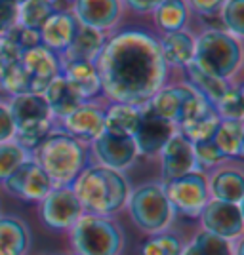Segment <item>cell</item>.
<instances>
[{
  "mask_svg": "<svg viewBox=\"0 0 244 255\" xmlns=\"http://www.w3.org/2000/svg\"><path fill=\"white\" fill-rule=\"evenodd\" d=\"M162 59L172 67H187L195 55V38L189 32H168L159 40Z\"/></svg>",
  "mask_w": 244,
  "mask_h": 255,
  "instance_id": "603a6c76",
  "label": "cell"
},
{
  "mask_svg": "<svg viewBox=\"0 0 244 255\" xmlns=\"http://www.w3.org/2000/svg\"><path fill=\"white\" fill-rule=\"evenodd\" d=\"M29 250L27 225L17 217L0 215V255H25Z\"/></svg>",
  "mask_w": 244,
  "mask_h": 255,
  "instance_id": "4316f807",
  "label": "cell"
},
{
  "mask_svg": "<svg viewBox=\"0 0 244 255\" xmlns=\"http://www.w3.org/2000/svg\"><path fill=\"white\" fill-rule=\"evenodd\" d=\"M189 2L195 11H199L202 15H214L223 6L225 0H189Z\"/></svg>",
  "mask_w": 244,
  "mask_h": 255,
  "instance_id": "7bdbcfd3",
  "label": "cell"
},
{
  "mask_svg": "<svg viewBox=\"0 0 244 255\" xmlns=\"http://www.w3.org/2000/svg\"><path fill=\"white\" fill-rule=\"evenodd\" d=\"M2 183L8 194L23 202H40L53 189L52 179L46 175L40 164L31 158L21 162Z\"/></svg>",
  "mask_w": 244,
  "mask_h": 255,
  "instance_id": "30bf717a",
  "label": "cell"
},
{
  "mask_svg": "<svg viewBox=\"0 0 244 255\" xmlns=\"http://www.w3.org/2000/svg\"><path fill=\"white\" fill-rule=\"evenodd\" d=\"M105 44V34L90 27H78L73 42L61 53L63 61H88L96 63Z\"/></svg>",
  "mask_w": 244,
  "mask_h": 255,
  "instance_id": "44dd1931",
  "label": "cell"
},
{
  "mask_svg": "<svg viewBox=\"0 0 244 255\" xmlns=\"http://www.w3.org/2000/svg\"><path fill=\"white\" fill-rule=\"evenodd\" d=\"M74 15L80 27H90L103 32L118 21L120 2L118 0H74Z\"/></svg>",
  "mask_w": 244,
  "mask_h": 255,
  "instance_id": "ac0fdd59",
  "label": "cell"
},
{
  "mask_svg": "<svg viewBox=\"0 0 244 255\" xmlns=\"http://www.w3.org/2000/svg\"><path fill=\"white\" fill-rule=\"evenodd\" d=\"M73 255H76V254H73Z\"/></svg>",
  "mask_w": 244,
  "mask_h": 255,
  "instance_id": "bcb514c9",
  "label": "cell"
},
{
  "mask_svg": "<svg viewBox=\"0 0 244 255\" xmlns=\"http://www.w3.org/2000/svg\"><path fill=\"white\" fill-rule=\"evenodd\" d=\"M210 198L220 202L241 204L244 198V177L235 168H222L208 181Z\"/></svg>",
  "mask_w": 244,
  "mask_h": 255,
  "instance_id": "7402d4cb",
  "label": "cell"
},
{
  "mask_svg": "<svg viewBox=\"0 0 244 255\" xmlns=\"http://www.w3.org/2000/svg\"><path fill=\"white\" fill-rule=\"evenodd\" d=\"M183 242L178 234L162 231L149 234L139 248V255H181Z\"/></svg>",
  "mask_w": 244,
  "mask_h": 255,
  "instance_id": "d6a6232c",
  "label": "cell"
},
{
  "mask_svg": "<svg viewBox=\"0 0 244 255\" xmlns=\"http://www.w3.org/2000/svg\"><path fill=\"white\" fill-rule=\"evenodd\" d=\"M160 154V173L162 181L168 183L172 179H178L181 175L195 171V150L193 143L185 139L181 133H174L168 143L162 147Z\"/></svg>",
  "mask_w": 244,
  "mask_h": 255,
  "instance_id": "9a60e30c",
  "label": "cell"
},
{
  "mask_svg": "<svg viewBox=\"0 0 244 255\" xmlns=\"http://www.w3.org/2000/svg\"><path fill=\"white\" fill-rule=\"evenodd\" d=\"M164 191L174 213H181L187 219H199L210 200L208 179L201 171H189L178 179L164 183Z\"/></svg>",
  "mask_w": 244,
  "mask_h": 255,
  "instance_id": "ba28073f",
  "label": "cell"
},
{
  "mask_svg": "<svg viewBox=\"0 0 244 255\" xmlns=\"http://www.w3.org/2000/svg\"><path fill=\"white\" fill-rule=\"evenodd\" d=\"M189 19V10L183 0H164L155 10V21L162 32L183 31L185 23Z\"/></svg>",
  "mask_w": 244,
  "mask_h": 255,
  "instance_id": "f546056e",
  "label": "cell"
},
{
  "mask_svg": "<svg viewBox=\"0 0 244 255\" xmlns=\"http://www.w3.org/2000/svg\"><path fill=\"white\" fill-rule=\"evenodd\" d=\"M71 187L82 204L84 213L99 217L118 213L126 206L130 196V183L122 171L111 170L101 164L86 166Z\"/></svg>",
  "mask_w": 244,
  "mask_h": 255,
  "instance_id": "7a4b0ae2",
  "label": "cell"
},
{
  "mask_svg": "<svg viewBox=\"0 0 244 255\" xmlns=\"http://www.w3.org/2000/svg\"><path fill=\"white\" fill-rule=\"evenodd\" d=\"M220 120H222V118L218 117L216 109H212V111H208L206 115L199 117L197 120H193V122H187V124L180 126V129H181L180 133L185 139H189L193 145H195V143L212 141L214 135H216V129H218V126H220Z\"/></svg>",
  "mask_w": 244,
  "mask_h": 255,
  "instance_id": "1f68e13d",
  "label": "cell"
},
{
  "mask_svg": "<svg viewBox=\"0 0 244 255\" xmlns=\"http://www.w3.org/2000/svg\"><path fill=\"white\" fill-rule=\"evenodd\" d=\"M126 206L134 225L145 234L166 231L176 215L166 198L164 185L160 183H147L130 192Z\"/></svg>",
  "mask_w": 244,
  "mask_h": 255,
  "instance_id": "8992f818",
  "label": "cell"
},
{
  "mask_svg": "<svg viewBox=\"0 0 244 255\" xmlns=\"http://www.w3.org/2000/svg\"><path fill=\"white\" fill-rule=\"evenodd\" d=\"M8 113H10L11 122H13V131L17 128L32 124V122L52 118V113H50L42 94H21V96L11 97Z\"/></svg>",
  "mask_w": 244,
  "mask_h": 255,
  "instance_id": "ffe728a7",
  "label": "cell"
},
{
  "mask_svg": "<svg viewBox=\"0 0 244 255\" xmlns=\"http://www.w3.org/2000/svg\"><path fill=\"white\" fill-rule=\"evenodd\" d=\"M181 255H235V246L212 233L199 231L183 246Z\"/></svg>",
  "mask_w": 244,
  "mask_h": 255,
  "instance_id": "f1b7e54d",
  "label": "cell"
},
{
  "mask_svg": "<svg viewBox=\"0 0 244 255\" xmlns=\"http://www.w3.org/2000/svg\"><path fill=\"white\" fill-rule=\"evenodd\" d=\"M124 2L138 13H149V11L157 10L164 0H124Z\"/></svg>",
  "mask_w": 244,
  "mask_h": 255,
  "instance_id": "ee69618b",
  "label": "cell"
},
{
  "mask_svg": "<svg viewBox=\"0 0 244 255\" xmlns=\"http://www.w3.org/2000/svg\"><path fill=\"white\" fill-rule=\"evenodd\" d=\"M0 88L11 97L31 94L29 92V78H27V73L23 69L21 59L0 69Z\"/></svg>",
  "mask_w": 244,
  "mask_h": 255,
  "instance_id": "e575fe53",
  "label": "cell"
},
{
  "mask_svg": "<svg viewBox=\"0 0 244 255\" xmlns=\"http://www.w3.org/2000/svg\"><path fill=\"white\" fill-rule=\"evenodd\" d=\"M176 133V126L168 120L160 118L157 113H153L147 105L141 107L139 124L134 133V143L139 156H155L159 154L162 147L168 143V139Z\"/></svg>",
  "mask_w": 244,
  "mask_h": 255,
  "instance_id": "7c38bea8",
  "label": "cell"
},
{
  "mask_svg": "<svg viewBox=\"0 0 244 255\" xmlns=\"http://www.w3.org/2000/svg\"><path fill=\"white\" fill-rule=\"evenodd\" d=\"M17 23V4L11 0H0V34L4 36L6 32L13 29Z\"/></svg>",
  "mask_w": 244,
  "mask_h": 255,
  "instance_id": "60d3db41",
  "label": "cell"
},
{
  "mask_svg": "<svg viewBox=\"0 0 244 255\" xmlns=\"http://www.w3.org/2000/svg\"><path fill=\"white\" fill-rule=\"evenodd\" d=\"M193 61L216 76L229 80L239 71L243 61L241 42L229 32L210 29L202 32L199 40H195Z\"/></svg>",
  "mask_w": 244,
  "mask_h": 255,
  "instance_id": "5b68a950",
  "label": "cell"
},
{
  "mask_svg": "<svg viewBox=\"0 0 244 255\" xmlns=\"http://www.w3.org/2000/svg\"><path fill=\"white\" fill-rule=\"evenodd\" d=\"M212 141L225 160H241L244 154L243 120H220Z\"/></svg>",
  "mask_w": 244,
  "mask_h": 255,
  "instance_id": "d4e9b609",
  "label": "cell"
},
{
  "mask_svg": "<svg viewBox=\"0 0 244 255\" xmlns=\"http://www.w3.org/2000/svg\"><path fill=\"white\" fill-rule=\"evenodd\" d=\"M23 69L29 78V92L42 94L55 76L61 75V61L48 48L38 46L21 53Z\"/></svg>",
  "mask_w": 244,
  "mask_h": 255,
  "instance_id": "4fadbf2b",
  "label": "cell"
},
{
  "mask_svg": "<svg viewBox=\"0 0 244 255\" xmlns=\"http://www.w3.org/2000/svg\"><path fill=\"white\" fill-rule=\"evenodd\" d=\"M61 76L82 103H88L90 99L101 94V78H99L96 63L61 61Z\"/></svg>",
  "mask_w": 244,
  "mask_h": 255,
  "instance_id": "e0dca14e",
  "label": "cell"
},
{
  "mask_svg": "<svg viewBox=\"0 0 244 255\" xmlns=\"http://www.w3.org/2000/svg\"><path fill=\"white\" fill-rule=\"evenodd\" d=\"M63 120L65 133L78 141H94L105 131V111L94 103H80Z\"/></svg>",
  "mask_w": 244,
  "mask_h": 255,
  "instance_id": "2e32d148",
  "label": "cell"
},
{
  "mask_svg": "<svg viewBox=\"0 0 244 255\" xmlns=\"http://www.w3.org/2000/svg\"><path fill=\"white\" fill-rule=\"evenodd\" d=\"M11 2H13V4H17V6H19V4H23V2H25V0H11Z\"/></svg>",
  "mask_w": 244,
  "mask_h": 255,
  "instance_id": "f6af8a7d",
  "label": "cell"
},
{
  "mask_svg": "<svg viewBox=\"0 0 244 255\" xmlns=\"http://www.w3.org/2000/svg\"><path fill=\"white\" fill-rule=\"evenodd\" d=\"M42 97L48 103V109L53 117L65 118L67 115H71L76 107L82 101L73 94V90L69 88V84L65 82V78L61 75L55 76L50 86L42 92Z\"/></svg>",
  "mask_w": 244,
  "mask_h": 255,
  "instance_id": "83f0119b",
  "label": "cell"
},
{
  "mask_svg": "<svg viewBox=\"0 0 244 255\" xmlns=\"http://www.w3.org/2000/svg\"><path fill=\"white\" fill-rule=\"evenodd\" d=\"M6 36H10L11 40L19 46L21 52H27V50L42 46V44H40V32L32 31V29H23V27L17 29V31L11 29L10 32H6Z\"/></svg>",
  "mask_w": 244,
  "mask_h": 255,
  "instance_id": "ab89813d",
  "label": "cell"
},
{
  "mask_svg": "<svg viewBox=\"0 0 244 255\" xmlns=\"http://www.w3.org/2000/svg\"><path fill=\"white\" fill-rule=\"evenodd\" d=\"M13 137V122L8 113V107L0 105V143H6Z\"/></svg>",
  "mask_w": 244,
  "mask_h": 255,
  "instance_id": "b9f144b4",
  "label": "cell"
},
{
  "mask_svg": "<svg viewBox=\"0 0 244 255\" xmlns=\"http://www.w3.org/2000/svg\"><path fill=\"white\" fill-rule=\"evenodd\" d=\"M185 69H187V75L191 78V86L206 99V101H210L214 107H216V103H218V101L231 90V86H233L229 80L216 76L214 73H210V71L202 69L201 65L195 63V61H191Z\"/></svg>",
  "mask_w": 244,
  "mask_h": 255,
  "instance_id": "cb8c5ba5",
  "label": "cell"
},
{
  "mask_svg": "<svg viewBox=\"0 0 244 255\" xmlns=\"http://www.w3.org/2000/svg\"><path fill=\"white\" fill-rule=\"evenodd\" d=\"M92 149L101 166L111 170L122 171L134 164L138 158V149L132 137H118L103 131L97 139L92 141Z\"/></svg>",
  "mask_w": 244,
  "mask_h": 255,
  "instance_id": "5bb4252c",
  "label": "cell"
},
{
  "mask_svg": "<svg viewBox=\"0 0 244 255\" xmlns=\"http://www.w3.org/2000/svg\"><path fill=\"white\" fill-rule=\"evenodd\" d=\"M27 160V152L13 141L0 143V181H4L21 162Z\"/></svg>",
  "mask_w": 244,
  "mask_h": 255,
  "instance_id": "8d00e7d4",
  "label": "cell"
},
{
  "mask_svg": "<svg viewBox=\"0 0 244 255\" xmlns=\"http://www.w3.org/2000/svg\"><path fill=\"white\" fill-rule=\"evenodd\" d=\"M38 204L40 221L57 233H69L74 223L84 215L82 204L74 194L73 187H53Z\"/></svg>",
  "mask_w": 244,
  "mask_h": 255,
  "instance_id": "9c48e42d",
  "label": "cell"
},
{
  "mask_svg": "<svg viewBox=\"0 0 244 255\" xmlns=\"http://www.w3.org/2000/svg\"><path fill=\"white\" fill-rule=\"evenodd\" d=\"M141 117V107L113 103L105 111V131L118 137H134Z\"/></svg>",
  "mask_w": 244,
  "mask_h": 255,
  "instance_id": "484cf974",
  "label": "cell"
},
{
  "mask_svg": "<svg viewBox=\"0 0 244 255\" xmlns=\"http://www.w3.org/2000/svg\"><path fill=\"white\" fill-rule=\"evenodd\" d=\"M34 152L53 187H71L88 166L84 143L65 131H52Z\"/></svg>",
  "mask_w": 244,
  "mask_h": 255,
  "instance_id": "3957f363",
  "label": "cell"
},
{
  "mask_svg": "<svg viewBox=\"0 0 244 255\" xmlns=\"http://www.w3.org/2000/svg\"><path fill=\"white\" fill-rule=\"evenodd\" d=\"M223 23L233 36H243L244 34V0H225L222 11Z\"/></svg>",
  "mask_w": 244,
  "mask_h": 255,
  "instance_id": "74e56055",
  "label": "cell"
},
{
  "mask_svg": "<svg viewBox=\"0 0 244 255\" xmlns=\"http://www.w3.org/2000/svg\"><path fill=\"white\" fill-rule=\"evenodd\" d=\"M53 11V0H25L17 6V21L23 29L40 31Z\"/></svg>",
  "mask_w": 244,
  "mask_h": 255,
  "instance_id": "4dcf8cb0",
  "label": "cell"
},
{
  "mask_svg": "<svg viewBox=\"0 0 244 255\" xmlns=\"http://www.w3.org/2000/svg\"><path fill=\"white\" fill-rule=\"evenodd\" d=\"M78 21L69 11H53L40 27V44L53 53H63L78 31Z\"/></svg>",
  "mask_w": 244,
  "mask_h": 255,
  "instance_id": "d6986e66",
  "label": "cell"
},
{
  "mask_svg": "<svg viewBox=\"0 0 244 255\" xmlns=\"http://www.w3.org/2000/svg\"><path fill=\"white\" fill-rule=\"evenodd\" d=\"M216 113L222 120H243L244 117V101L243 88L231 86V90L216 103Z\"/></svg>",
  "mask_w": 244,
  "mask_h": 255,
  "instance_id": "d590c367",
  "label": "cell"
},
{
  "mask_svg": "<svg viewBox=\"0 0 244 255\" xmlns=\"http://www.w3.org/2000/svg\"><path fill=\"white\" fill-rule=\"evenodd\" d=\"M195 150V171H204L208 168L218 166L220 162H223V154L218 150V147L214 145V141H206V143H195L193 145Z\"/></svg>",
  "mask_w": 244,
  "mask_h": 255,
  "instance_id": "f35d334b",
  "label": "cell"
},
{
  "mask_svg": "<svg viewBox=\"0 0 244 255\" xmlns=\"http://www.w3.org/2000/svg\"><path fill=\"white\" fill-rule=\"evenodd\" d=\"M50 133H52V120L32 122V124L17 128V129L13 131L15 143H17L27 154H29V152H34V150L38 149L40 143H42Z\"/></svg>",
  "mask_w": 244,
  "mask_h": 255,
  "instance_id": "836d02e7",
  "label": "cell"
},
{
  "mask_svg": "<svg viewBox=\"0 0 244 255\" xmlns=\"http://www.w3.org/2000/svg\"><path fill=\"white\" fill-rule=\"evenodd\" d=\"M147 107L160 118L168 120L174 126H183L212 111L214 105L189 84H176L160 88Z\"/></svg>",
  "mask_w": 244,
  "mask_h": 255,
  "instance_id": "52a82bcc",
  "label": "cell"
},
{
  "mask_svg": "<svg viewBox=\"0 0 244 255\" xmlns=\"http://www.w3.org/2000/svg\"><path fill=\"white\" fill-rule=\"evenodd\" d=\"M101 94L113 103L143 107L164 88L168 65L159 40L143 31H124L105 40L96 61Z\"/></svg>",
  "mask_w": 244,
  "mask_h": 255,
  "instance_id": "6da1fadb",
  "label": "cell"
},
{
  "mask_svg": "<svg viewBox=\"0 0 244 255\" xmlns=\"http://www.w3.org/2000/svg\"><path fill=\"white\" fill-rule=\"evenodd\" d=\"M69 242L76 255H118L124 234L111 217L84 213L69 231Z\"/></svg>",
  "mask_w": 244,
  "mask_h": 255,
  "instance_id": "277c9868",
  "label": "cell"
},
{
  "mask_svg": "<svg viewBox=\"0 0 244 255\" xmlns=\"http://www.w3.org/2000/svg\"><path fill=\"white\" fill-rule=\"evenodd\" d=\"M199 219H201L202 231L206 233H212L229 242L243 238L244 219L241 204L220 202V200L210 198L201 212Z\"/></svg>",
  "mask_w": 244,
  "mask_h": 255,
  "instance_id": "8fae6325",
  "label": "cell"
}]
</instances>
